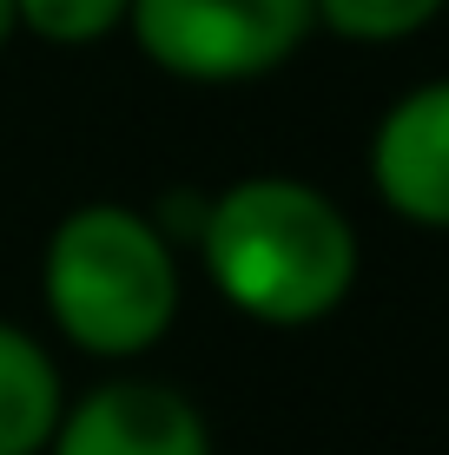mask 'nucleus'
Returning <instances> with one entry per match:
<instances>
[{
    "label": "nucleus",
    "mask_w": 449,
    "mask_h": 455,
    "mask_svg": "<svg viewBox=\"0 0 449 455\" xmlns=\"http://www.w3.org/2000/svg\"><path fill=\"white\" fill-rule=\"evenodd\" d=\"M370 179L390 212L449 231V80L416 86L383 113L377 146H370Z\"/></svg>",
    "instance_id": "obj_5"
},
{
    "label": "nucleus",
    "mask_w": 449,
    "mask_h": 455,
    "mask_svg": "<svg viewBox=\"0 0 449 455\" xmlns=\"http://www.w3.org/2000/svg\"><path fill=\"white\" fill-rule=\"evenodd\" d=\"M46 310L80 350L132 356L165 337L179 310V264L159 225L126 205H86L46 244Z\"/></svg>",
    "instance_id": "obj_2"
},
{
    "label": "nucleus",
    "mask_w": 449,
    "mask_h": 455,
    "mask_svg": "<svg viewBox=\"0 0 449 455\" xmlns=\"http://www.w3.org/2000/svg\"><path fill=\"white\" fill-rule=\"evenodd\" d=\"M152 67L179 80H258L311 34V0H132L126 7Z\"/></svg>",
    "instance_id": "obj_3"
},
{
    "label": "nucleus",
    "mask_w": 449,
    "mask_h": 455,
    "mask_svg": "<svg viewBox=\"0 0 449 455\" xmlns=\"http://www.w3.org/2000/svg\"><path fill=\"white\" fill-rule=\"evenodd\" d=\"M13 27H20V13H13V0H0V46L13 40Z\"/></svg>",
    "instance_id": "obj_9"
},
{
    "label": "nucleus",
    "mask_w": 449,
    "mask_h": 455,
    "mask_svg": "<svg viewBox=\"0 0 449 455\" xmlns=\"http://www.w3.org/2000/svg\"><path fill=\"white\" fill-rule=\"evenodd\" d=\"M53 455H212L198 410L165 383H106L60 410Z\"/></svg>",
    "instance_id": "obj_4"
},
{
    "label": "nucleus",
    "mask_w": 449,
    "mask_h": 455,
    "mask_svg": "<svg viewBox=\"0 0 449 455\" xmlns=\"http://www.w3.org/2000/svg\"><path fill=\"white\" fill-rule=\"evenodd\" d=\"M311 13L344 40L383 46V40H404L416 27H429L443 13V0H311Z\"/></svg>",
    "instance_id": "obj_7"
},
{
    "label": "nucleus",
    "mask_w": 449,
    "mask_h": 455,
    "mask_svg": "<svg viewBox=\"0 0 449 455\" xmlns=\"http://www.w3.org/2000/svg\"><path fill=\"white\" fill-rule=\"evenodd\" d=\"M132 0H13L20 27H34L40 40L53 46H86V40H106L119 20H126Z\"/></svg>",
    "instance_id": "obj_8"
},
{
    "label": "nucleus",
    "mask_w": 449,
    "mask_h": 455,
    "mask_svg": "<svg viewBox=\"0 0 449 455\" xmlns=\"http://www.w3.org/2000/svg\"><path fill=\"white\" fill-rule=\"evenodd\" d=\"M198 251L258 323H317L357 284V231L304 179H238L198 218Z\"/></svg>",
    "instance_id": "obj_1"
},
{
    "label": "nucleus",
    "mask_w": 449,
    "mask_h": 455,
    "mask_svg": "<svg viewBox=\"0 0 449 455\" xmlns=\"http://www.w3.org/2000/svg\"><path fill=\"white\" fill-rule=\"evenodd\" d=\"M60 429V370L27 331L0 323V455H40Z\"/></svg>",
    "instance_id": "obj_6"
}]
</instances>
